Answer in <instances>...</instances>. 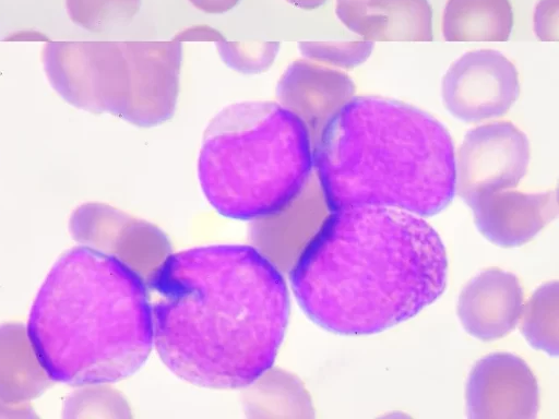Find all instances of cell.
Instances as JSON below:
<instances>
[{
	"label": "cell",
	"mask_w": 559,
	"mask_h": 419,
	"mask_svg": "<svg viewBox=\"0 0 559 419\" xmlns=\"http://www.w3.org/2000/svg\"><path fill=\"white\" fill-rule=\"evenodd\" d=\"M51 379L21 323L0 325V403L20 406L43 394Z\"/></svg>",
	"instance_id": "15"
},
{
	"label": "cell",
	"mask_w": 559,
	"mask_h": 419,
	"mask_svg": "<svg viewBox=\"0 0 559 419\" xmlns=\"http://www.w3.org/2000/svg\"><path fill=\"white\" fill-rule=\"evenodd\" d=\"M530 143L509 121L469 130L455 157V193L469 206L480 197L515 188L526 175Z\"/></svg>",
	"instance_id": "7"
},
{
	"label": "cell",
	"mask_w": 559,
	"mask_h": 419,
	"mask_svg": "<svg viewBox=\"0 0 559 419\" xmlns=\"http://www.w3.org/2000/svg\"><path fill=\"white\" fill-rule=\"evenodd\" d=\"M520 94L513 63L492 49L468 51L442 80V99L455 118L471 123L507 113Z\"/></svg>",
	"instance_id": "9"
},
{
	"label": "cell",
	"mask_w": 559,
	"mask_h": 419,
	"mask_svg": "<svg viewBox=\"0 0 559 419\" xmlns=\"http://www.w3.org/2000/svg\"><path fill=\"white\" fill-rule=\"evenodd\" d=\"M178 41L182 40H214V41H223L224 37L218 34L215 29L209 27H192L190 29H186L180 35L175 38Z\"/></svg>",
	"instance_id": "25"
},
{
	"label": "cell",
	"mask_w": 559,
	"mask_h": 419,
	"mask_svg": "<svg viewBox=\"0 0 559 419\" xmlns=\"http://www.w3.org/2000/svg\"><path fill=\"white\" fill-rule=\"evenodd\" d=\"M304 122L281 104L245 101L223 109L205 130L199 179L211 205L235 219L286 206L312 175Z\"/></svg>",
	"instance_id": "5"
},
{
	"label": "cell",
	"mask_w": 559,
	"mask_h": 419,
	"mask_svg": "<svg viewBox=\"0 0 559 419\" xmlns=\"http://www.w3.org/2000/svg\"><path fill=\"white\" fill-rule=\"evenodd\" d=\"M26 330L51 380L73 386L119 381L153 346L148 291L119 261L76 247L49 272Z\"/></svg>",
	"instance_id": "4"
},
{
	"label": "cell",
	"mask_w": 559,
	"mask_h": 419,
	"mask_svg": "<svg viewBox=\"0 0 559 419\" xmlns=\"http://www.w3.org/2000/svg\"><path fill=\"white\" fill-rule=\"evenodd\" d=\"M290 4L305 9L313 10L326 2V0H286Z\"/></svg>",
	"instance_id": "27"
},
{
	"label": "cell",
	"mask_w": 559,
	"mask_h": 419,
	"mask_svg": "<svg viewBox=\"0 0 559 419\" xmlns=\"http://www.w3.org/2000/svg\"><path fill=\"white\" fill-rule=\"evenodd\" d=\"M195 8L206 13H223L233 9L240 0H189Z\"/></svg>",
	"instance_id": "26"
},
{
	"label": "cell",
	"mask_w": 559,
	"mask_h": 419,
	"mask_svg": "<svg viewBox=\"0 0 559 419\" xmlns=\"http://www.w3.org/2000/svg\"><path fill=\"white\" fill-rule=\"evenodd\" d=\"M52 88L70 105L152 127L171 117L181 44L49 43L43 52Z\"/></svg>",
	"instance_id": "6"
},
{
	"label": "cell",
	"mask_w": 559,
	"mask_h": 419,
	"mask_svg": "<svg viewBox=\"0 0 559 419\" xmlns=\"http://www.w3.org/2000/svg\"><path fill=\"white\" fill-rule=\"evenodd\" d=\"M475 224L490 242L519 247L532 240L558 214L555 191L523 193L501 190L471 205Z\"/></svg>",
	"instance_id": "13"
},
{
	"label": "cell",
	"mask_w": 559,
	"mask_h": 419,
	"mask_svg": "<svg viewBox=\"0 0 559 419\" xmlns=\"http://www.w3.org/2000/svg\"><path fill=\"white\" fill-rule=\"evenodd\" d=\"M288 274L313 322L364 335L432 303L445 289L448 260L439 235L418 215L357 205L331 211Z\"/></svg>",
	"instance_id": "2"
},
{
	"label": "cell",
	"mask_w": 559,
	"mask_h": 419,
	"mask_svg": "<svg viewBox=\"0 0 559 419\" xmlns=\"http://www.w3.org/2000/svg\"><path fill=\"white\" fill-rule=\"evenodd\" d=\"M361 37L370 41H430L431 7L428 0H367Z\"/></svg>",
	"instance_id": "17"
},
{
	"label": "cell",
	"mask_w": 559,
	"mask_h": 419,
	"mask_svg": "<svg viewBox=\"0 0 559 419\" xmlns=\"http://www.w3.org/2000/svg\"><path fill=\"white\" fill-rule=\"evenodd\" d=\"M558 282H549L538 287L526 304H523L520 315V330L528 344L547 352L558 356Z\"/></svg>",
	"instance_id": "18"
},
{
	"label": "cell",
	"mask_w": 559,
	"mask_h": 419,
	"mask_svg": "<svg viewBox=\"0 0 559 419\" xmlns=\"http://www.w3.org/2000/svg\"><path fill=\"white\" fill-rule=\"evenodd\" d=\"M157 295L153 344L179 378L249 386L272 367L289 314L282 273L257 249L210 246L170 254L146 284Z\"/></svg>",
	"instance_id": "1"
},
{
	"label": "cell",
	"mask_w": 559,
	"mask_h": 419,
	"mask_svg": "<svg viewBox=\"0 0 559 419\" xmlns=\"http://www.w3.org/2000/svg\"><path fill=\"white\" fill-rule=\"evenodd\" d=\"M512 26L509 0H448L442 33L448 41H506Z\"/></svg>",
	"instance_id": "16"
},
{
	"label": "cell",
	"mask_w": 559,
	"mask_h": 419,
	"mask_svg": "<svg viewBox=\"0 0 559 419\" xmlns=\"http://www.w3.org/2000/svg\"><path fill=\"white\" fill-rule=\"evenodd\" d=\"M70 231L84 247L114 258L147 284L171 254L167 236L153 224L103 203L79 206Z\"/></svg>",
	"instance_id": "8"
},
{
	"label": "cell",
	"mask_w": 559,
	"mask_h": 419,
	"mask_svg": "<svg viewBox=\"0 0 559 419\" xmlns=\"http://www.w3.org/2000/svg\"><path fill=\"white\" fill-rule=\"evenodd\" d=\"M472 419H534L539 409L537 381L527 363L510 352H495L473 367L465 390Z\"/></svg>",
	"instance_id": "10"
},
{
	"label": "cell",
	"mask_w": 559,
	"mask_h": 419,
	"mask_svg": "<svg viewBox=\"0 0 559 419\" xmlns=\"http://www.w3.org/2000/svg\"><path fill=\"white\" fill-rule=\"evenodd\" d=\"M522 307L523 291L518 277L491 267L465 285L459 297L457 315L469 335L493 340L515 327Z\"/></svg>",
	"instance_id": "14"
},
{
	"label": "cell",
	"mask_w": 559,
	"mask_h": 419,
	"mask_svg": "<svg viewBox=\"0 0 559 419\" xmlns=\"http://www.w3.org/2000/svg\"><path fill=\"white\" fill-rule=\"evenodd\" d=\"M373 41L301 43L299 50L309 60L352 69L364 63L371 55Z\"/></svg>",
	"instance_id": "21"
},
{
	"label": "cell",
	"mask_w": 559,
	"mask_h": 419,
	"mask_svg": "<svg viewBox=\"0 0 559 419\" xmlns=\"http://www.w3.org/2000/svg\"><path fill=\"white\" fill-rule=\"evenodd\" d=\"M535 33L540 40L558 39V0H543L536 8Z\"/></svg>",
	"instance_id": "23"
},
{
	"label": "cell",
	"mask_w": 559,
	"mask_h": 419,
	"mask_svg": "<svg viewBox=\"0 0 559 419\" xmlns=\"http://www.w3.org/2000/svg\"><path fill=\"white\" fill-rule=\"evenodd\" d=\"M331 211L373 205L431 216L455 193L448 130L431 115L379 96L353 97L312 143Z\"/></svg>",
	"instance_id": "3"
},
{
	"label": "cell",
	"mask_w": 559,
	"mask_h": 419,
	"mask_svg": "<svg viewBox=\"0 0 559 419\" xmlns=\"http://www.w3.org/2000/svg\"><path fill=\"white\" fill-rule=\"evenodd\" d=\"M276 94L280 104L304 122L313 143L326 123L354 97L355 84L341 71L297 60L282 75Z\"/></svg>",
	"instance_id": "12"
},
{
	"label": "cell",
	"mask_w": 559,
	"mask_h": 419,
	"mask_svg": "<svg viewBox=\"0 0 559 419\" xmlns=\"http://www.w3.org/2000/svg\"><path fill=\"white\" fill-rule=\"evenodd\" d=\"M217 48L228 67L245 73H258L272 64L278 44H228L223 40L217 44Z\"/></svg>",
	"instance_id": "22"
},
{
	"label": "cell",
	"mask_w": 559,
	"mask_h": 419,
	"mask_svg": "<svg viewBox=\"0 0 559 419\" xmlns=\"http://www.w3.org/2000/svg\"><path fill=\"white\" fill-rule=\"evenodd\" d=\"M64 417H86L103 415L127 417L129 407L124 399L108 387H90L75 392L66 402Z\"/></svg>",
	"instance_id": "20"
},
{
	"label": "cell",
	"mask_w": 559,
	"mask_h": 419,
	"mask_svg": "<svg viewBox=\"0 0 559 419\" xmlns=\"http://www.w3.org/2000/svg\"><path fill=\"white\" fill-rule=\"evenodd\" d=\"M367 0H336L335 13L341 22L354 33L362 36L366 22Z\"/></svg>",
	"instance_id": "24"
},
{
	"label": "cell",
	"mask_w": 559,
	"mask_h": 419,
	"mask_svg": "<svg viewBox=\"0 0 559 419\" xmlns=\"http://www.w3.org/2000/svg\"><path fill=\"white\" fill-rule=\"evenodd\" d=\"M330 212L312 172L304 189L286 206L253 219L250 229L253 248L281 273H289Z\"/></svg>",
	"instance_id": "11"
},
{
	"label": "cell",
	"mask_w": 559,
	"mask_h": 419,
	"mask_svg": "<svg viewBox=\"0 0 559 419\" xmlns=\"http://www.w3.org/2000/svg\"><path fill=\"white\" fill-rule=\"evenodd\" d=\"M141 0H67L71 20L91 32H106L129 23Z\"/></svg>",
	"instance_id": "19"
}]
</instances>
